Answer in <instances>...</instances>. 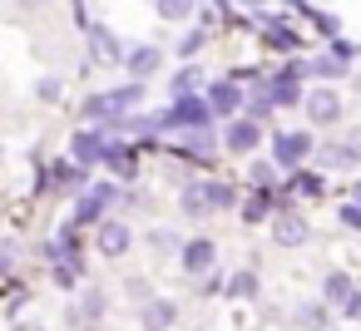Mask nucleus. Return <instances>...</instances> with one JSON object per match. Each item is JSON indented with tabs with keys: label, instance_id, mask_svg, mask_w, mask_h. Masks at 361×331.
I'll return each mask as SVG.
<instances>
[{
	"label": "nucleus",
	"instance_id": "obj_15",
	"mask_svg": "<svg viewBox=\"0 0 361 331\" xmlns=\"http://www.w3.org/2000/svg\"><path fill=\"white\" fill-rule=\"evenodd\" d=\"M159 60H164V55H159L154 45H144V50H134V55H129V75H134V80H149V75L159 70Z\"/></svg>",
	"mask_w": 361,
	"mask_h": 331
},
{
	"label": "nucleus",
	"instance_id": "obj_29",
	"mask_svg": "<svg viewBox=\"0 0 361 331\" xmlns=\"http://www.w3.org/2000/svg\"><path fill=\"white\" fill-rule=\"evenodd\" d=\"M149 242H154V252H178V237H173L169 227H159V232H154Z\"/></svg>",
	"mask_w": 361,
	"mask_h": 331
},
{
	"label": "nucleus",
	"instance_id": "obj_33",
	"mask_svg": "<svg viewBox=\"0 0 361 331\" xmlns=\"http://www.w3.org/2000/svg\"><path fill=\"white\" fill-rule=\"evenodd\" d=\"M252 183L257 188H272V163H252Z\"/></svg>",
	"mask_w": 361,
	"mask_h": 331
},
{
	"label": "nucleus",
	"instance_id": "obj_7",
	"mask_svg": "<svg viewBox=\"0 0 361 331\" xmlns=\"http://www.w3.org/2000/svg\"><path fill=\"white\" fill-rule=\"evenodd\" d=\"M90 60H94V65H119V60H124L119 35H114L109 25H94V30H90Z\"/></svg>",
	"mask_w": 361,
	"mask_h": 331
},
{
	"label": "nucleus",
	"instance_id": "obj_11",
	"mask_svg": "<svg viewBox=\"0 0 361 331\" xmlns=\"http://www.w3.org/2000/svg\"><path fill=\"white\" fill-rule=\"evenodd\" d=\"M104 139H109V134H75V144H70L75 163H99V158H104Z\"/></svg>",
	"mask_w": 361,
	"mask_h": 331
},
{
	"label": "nucleus",
	"instance_id": "obj_25",
	"mask_svg": "<svg viewBox=\"0 0 361 331\" xmlns=\"http://www.w3.org/2000/svg\"><path fill=\"white\" fill-rule=\"evenodd\" d=\"M188 218H203L208 213V198H203V183H193V188H183V203H178Z\"/></svg>",
	"mask_w": 361,
	"mask_h": 331
},
{
	"label": "nucleus",
	"instance_id": "obj_3",
	"mask_svg": "<svg viewBox=\"0 0 361 331\" xmlns=\"http://www.w3.org/2000/svg\"><path fill=\"white\" fill-rule=\"evenodd\" d=\"M178 262H183V272H188V277H203V272H213V262H218V247H213V237H188V242L178 247Z\"/></svg>",
	"mask_w": 361,
	"mask_h": 331
},
{
	"label": "nucleus",
	"instance_id": "obj_6",
	"mask_svg": "<svg viewBox=\"0 0 361 331\" xmlns=\"http://www.w3.org/2000/svg\"><path fill=\"white\" fill-rule=\"evenodd\" d=\"M262 35H267V50H277V55H297L302 50V35L287 20H277V15H262Z\"/></svg>",
	"mask_w": 361,
	"mask_h": 331
},
{
	"label": "nucleus",
	"instance_id": "obj_21",
	"mask_svg": "<svg viewBox=\"0 0 361 331\" xmlns=\"http://www.w3.org/2000/svg\"><path fill=\"white\" fill-rule=\"evenodd\" d=\"M198 85H203V70H193V65H188V70H178V75H173V99L198 94Z\"/></svg>",
	"mask_w": 361,
	"mask_h": 331
},
{
	"label": "nucleus",
	"instance_id": "obj_26",
	"mask_svg": "<svg viewBox=\"0 0 361 331\" xmlns=\"http://www.w3.org/2000/svg\"><path fill=\"white\" fill-rule=\"evenodd\" d=\"M292 188H297V193H307V198H322V188H326V183H322L317 173H302V168H292Z\"/></svg>",
	"mask_w": 361,
	"mask_h": 331
},
{
	"label": "nucleus",
	"instance_id": "obj_2",
	"mask_svg": "<svg viewBox=\"0 0 361 331\" xmlns=\"http://www.w3.org/2000/svg\"><path fill=\"white\" fill-rule=\"evenodd\" d=\"M164 124L169 129H208L213 124V104L198 99V94H183V99H173V109L164 114Z\"/></svg>",
	"mask_w": 361,
	"mask_h": 331
},
{
	"label": "nucleus",
	"instance_id": "obj_34",
	"mask_svg": "<svg viewBox=\"0 0 361 331\" xmlns=\"http://www.w3.org/2000/svg\"><path fill=\"white\" fill-rule=\"evenodd\" d=\"M341 223H346V227H361V203H346V208H341Z\"/></svg>",
	"mask_w": 361,
	"mask_h": 331
},
{
	"label": "nucleus",
	"instance_id": "obj_39",
	"mask_svg": "<svg viewBox=\"0 0 361 331\" xmlns=\"http://www.w3.org/2000/svg\"><path fill=\"white\" fill-rule=\"evenodd\" d=\"M16 331H40V326H35V321H30V326H16Z\"/></svg>",
	"mask_w": 361,
	"mask_h": 331
},
{
	"label": "nucleus",
	"instance_id": "obj_12",
	"mask_svg": "<svg viewBox=\"0 0 361 331\" xmlns=\"http://www.w3.org/2000/svg\"><path fill=\"white\" fill-rule=\"evenodd\" d=\"M99 163H109V173H114V178H134V173H139L134 154H129V149H119V144H109V139H104V158H99Z\"/></svg>",
	"mask_w": 361,
	"mask_h": 331
},
{
	"label": "nucleus",
	"instance_id": "obj_23",
	"mask_svg": "<svg viewBox=\"0 0 361 331\" xmlns=\"http://www.w3.org/2000/svg\"><path fill=\"white\" fill-rule=\"evenodd\" d=\"M228 296H238V301H252V296H257V272H238V277L228 282Z\"/></svg>",
	"mask_w": 361,
	"mask_h": 331
},
{
	"label": "nucleus",
	"instance_id": "obj_28",
	"mask_svg": "<svg viewBox=\"0 0 361 331\" xmlns=\"http://www.w3.org/2000/svg\"><path fill=\"white\" fill-rule=\"evenodd\" d=\"M312 20H317V30H322V35H341V20H336V15H326V11H312Z\"/></svg>",
	"mask_w": 361,
	"mask_h": 331
},
{
	"label": "nucleus",
	"instance_id": "obj_30",
	"mask_svg": "<svg viewBox=\"0 0 361 331\" xmlns=\"http://www.w3.org/2000/svg\"><path fill=\"white\" fill-rule=\"evenodd\" d=\"M80 311H85V316H99V311H104V292H85Z\"/></svg>",
	"mask_w": 361,
	"mask_h": 331
},
{
	"label": "nucleus",
	"instance_id": "obj_13",
	"mask_svg": "<svg viewBox=\"0 0 361 331\" xmlns=\"http://www.w3.org/2000/svg\"><path fill=\"white\" fill-rule=\"evenodd\" d=\"M208 104H213V114H238L243 109V89L238 85H213L208 89Z\"/></svg>",
	"mask_w": 361,
	"mask_h": 331
},
{
	"label": "nucleus",
	"instance_id": "obj_8",
	"mask_svg": "<svg viewBox=\"0 0 361 331\" xmlns=\"http://www.w3.org/2000/svg\"><path fill=\"white\" fill-rule=\"evenodd\" d=\"M272 237H277L282 247H302V242H307V223H302L297 213H277V223H272Z\"/></svg>",
	"mask_w": 361,
	"mask_h": 331
},
{
	"label": "nucleus",
	"instance_id": "obj_17",
	"mask_svg": "<svg viewBox=\"0 0 361 331\" xmlns=\"http://www.w3.org/2000/svg\"><path fill=\"white\" fill-rule=\"evenodd\" d=\"M317 158H322V168H361V163L351 158V149H346V144H322V154H317Z\"/></svg>",
	"mask_w": 361,
	"mask_h": 331
},
{
	"label": "nucleus",
	"instance_id": "obj_22",
	"mask_svg": "<svg viewBox=\"0 0 361 331\" xmlns=\"http://www.w3.org/2000/svg\"><path fill=\"white\" fill-rule=\"evenodd\" d=\"M203 198H208V213L218 208H233V183H203Z\"/></svg>",
	"mask_w": 361,
	"mask_h": 331
},
{
	"label": "nucleus",
	"instance_id": "obj_35",
	"mask_svg": "<svg viewBox=\"0 0 361 331\" xmlns=\"http://www.w3.org/2000/svg\"><path fill=\"white\" fill-rule=\"evenodd\" d=\"M346 149H351V158L361 163V129H351V134H346Z\"/></svg>",
	"mask_w": 361,
	"mask_h": 331
},
{
	"label": "nucleus",
	"instance_id": "obj_16",
	"mask_svg": "<svg viewBox=\"0 0 361 331\" xmlns=\"http://www.w3.org/2000/svg\"><path fill=\"white\" fill-rule=\"evenodd\" d=\"M346 296H351V277H346V272H331V277L322 282V301H326V306H341Z\"/></svg>",
	"mask_w": 361,
	"mask_h": 331
},
{
	"label": "nucleus",
	"instance_id": "obj_20",
	"mask_svg": "<svg viewBox=\"0 0 361 331\" xmlns=\"http://www.w3.org/2000/svg\"><path fill=\"white\" fill-rule=\"evenodd\" d=\"M193 6H198V0H154V11H159L164 20H188Z\"/></svg>",
	"mask_w": 361,
	"mask_h": 331
},
{
	"label": "nucleus",
	"instance_id": "obj_38",
	"mask_svg": "<svg viewBox=\"0 0 361 331\" xmlns=\"http://www.w3.org/2000/svg\"><path fill=\"white\" fill-rule=\"evenodd\" d=\"M243 6H252V11H257V6H267V0H243Z\"/></svg>",
	"mask_w": 361,
	"mask_h": 331
},
{
	"label": "nucleus",
	"instance_id": "obj_10",
	"mask_svg": "<svg viewBox=\"0 0 361 331\" xmlns=\"http://www.w3.org/2000/svg\"><path fill=\"white\" fill-rule=\"evenodd\" d=\"M129 242H134V237H129L124 223H104V227H99V252H104V257H124Z\"/></svg>",
	"mask_w": 361,
	"mask_h": 331
},
{
	"label": "nucleus",
	"instance_id": "obj_19",
	"mask_svg": "<svg viewBox=\"0 0 361 331\" xmlns=\"http://www.w3.org/2000/svg\"><path fill=\"white\" fill-rule=\"evenodd\" d=\"M104 208H109V203H104V198L90 188V193H80V208H75V218H80V223H94V218H104Z\"/></svg>",
	"mask_w": 361,
	"mask_h": 331
},
{
	"label": "nucleus",
	"instance_id": "obj_18",
	"mask_svg": "<svg viewBox=\"0 0 361 331\" xmlns=\"http://www.w3.org/2000/svg\"><path fill=\"white\" fill-rule=\"evenodd\" d=\"M297 321H302V331H326V301H302Z\"/></svg>",
	"mask_w": 361,
	"mask_h": 331
},
{
	"label": "nucleus",
	"instance_id": "obj_36",
	"mask_svg": "<svg viewBox=\"0 0 361 331\" xmlns=\"http://www.w3.org/2000/svg\"><path fill=\"white\" fill-rule=\"evenodd\" d=\"M292 11H302V15H312V0H287Z\"/></svg>",
	"mask_w": 361,
	"mask_h": 331
},
{
	"label": "nucleus",
	"instance_id": "obj_31",
	"mask_svg": "<svg viewBox=\"0 0 361 331\" xmlns=\"http://www.w3.org/2000/svg\"><path fill=\"white\" fill-rule=\"evenodd\" d=\"M341 316H346V321H356V316H361V292H356V287H351V296L341 301Z\"/></svg>",
	"mask_w": 361,
	"mask_h": 331
},
{
	"label": "nucleus",
	"instance_id": "obj_5",
	"mask_svg": "<svg viewBox=\"0 0 361 331\" xmlns=\"http://www.w3.org/2000/svg\"><path fill=\"white\" fill-rule=\"evenodd\" d=\"M223 144H228V154H252V149L262 144V124L243 114V119H233V124H228V134H223Z\"/></svg>",
	"mask_w": 361,
	"mask_h": 331
},
{
	"label": "nucleus",
	"instance_id": "obj_24",
	"mask_svg": "<svg viewBox=\"0 0 361 331\" xmlns=\"http://www.w3.org/2000/svg\"><path fill=\"white\" fill-rule=\"evenodd\" d=\"M203 45H208V30L198 25V30H188V35H183V40L173 45V50H178V60H193V55H198Z\"/></svg>",
	"mask_w": 361,
	"mask_h": 331
},
{
	"label": "nucleus",
	"instance_id": "obj_37",
	"mask_svg": "<svg viewBox=\"0 0 361 331\" xmlns=\"http://www.w3.org/2000/svg\"><path fill=\"white\" fill-rule=\"evenodd\" d=\"M351 203H361V183H356V188H351Z\"/></svg>",
	"mask_w": 361,
	"mask_h": 331
},
{
	"label": "nucleus",
	"instance_id": "obj_27",
	"mask_svg": "<svg viewBox=\"0 0 361 331\" xmlns=\"http://www.w3.org/2000/svg\"><path fill=\"white\" fill-rule=\"evenodd\" d=\"M267 213H272V193H257V198H247V208H243L247 223H262Z\"/></svg>",
	"mask_w": 361,
	"mask_h": 331
},
{
	"label": "nucleus",
	"instance_id": "obj_9",
	"mask_svg": "<svg viewBox=\"0 0 361 331\" xmlns=\"http://www.w3.org/2000/svg\"><path fill=\"white\" fill-rule=\"evenodd\" d=\"M173 321H178V306L173 301H164V296L144 301V331H169Z\"/></svg>",
	"mask_w": 361,
	"mask_h": 331
},
{
	"label": "nucleus",
	"instance_id": "obj_4",
	"mask_svg": "<svg viewBox=\"0 0 361 331\" xmlns=\"http://www.w3.org/2000/svg\"><path fill=\"white\" fill-rule=\"evenodd\" d=\"M302 109H307V119L312 124H336L341 119V99L322 85V89H312V94H302Z\"/></svg>",
	"mask_w": 361,
	"mask_h": 331
},
{
	"label": "nucleus",
	"instance_id": "obj_32",
	"mask_svg": "<svg viewBox=\"0 0 361 331\" xmlns=\"http://www.w3.org/2000/svg\"><path fill=\"white\" fill-rule=\"evenodd\" d=\"M331 55H336V60H351V55H356V45H351V40H341V35H331Z\"/></svg>",
	"mask_w": 361,
	"mask_h": 331
},
{
	"label": "nucleus",
	"instance_id": "obj_14",
	"mask_svg": "<svg viewBox=\"0 0 361 331\" xmlns=\"http://www.w3.org/2000/svg\"><path fill=\"white\" fill-rule=\"evenodd\" d=\"M307 75H312V80H346V60H336V55L326 50V55L307 60Z\"/></svg>",
	"mask_w": 361,
	"mask_h": 331
},
{
	"label": "nucleus",
	"instance_id": "obj_1",
	"mask_svg": "<svg viewBox=\"0 0 361 331\" xmlns=\"http://www.w3.org/2000/svg\"><path fill=\"white\" fill-rule=\"evenodd\" d=\"M317 154V139L307 134V129H282V134H272V163L277 168H302L307 158Z\"/></svg>",
	"mask_w": 361,
	"mask_h": 331
}]
</instances>
